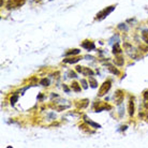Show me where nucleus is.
Masks as SVG:
<instances>
[{
  "label": "nucleus",
  "instance_id": "obj_1",
  "mask_svg": "<svg viewBox=\"0 0 148 148\" xmlns=\"http://www.w3.org/2000/svg\"><path fill=\"white\" fill-rule=\"evenodd\" d=\"M114 9H115V6H109V8H106V9H104L103 11H101V12L97 15V17H96V19H99V20H101V19H103V18H105V17L109 15V14L112 12V11H114Z\"/></svg>",
  "mask_w": 148,
  "mask_h": 148
},
{
  "label": "nucleus",
  "instance_id": "obj_14",
  "mask_svg": "<svg viewBox=\"0 0 148 148\" xmlns=\"http://www.w3.org/2000/svg\"><path fill=\"white\" fill-rule=\"evenodd\" d=\"M114 67H110L109 68V70L112 72V73H114V74H116V75H119V71L117 70V69H113Z\"/></svg>",
  "mask_w": 148,
  "mask_h": 148
},
{
  "label": "nucleus",
  "instance_id": "obj_5",
  "mask_svg": "<svg viewBox=\"0 0 148 148\" xmlns=\"http://www.w3.org/2000/svg\"><path fill=\"white\" fill-rule=\"evenodd\" d=\"M114 98H115V100L117 101V104H119V103L121 102V100L124 99V93H121V91H120V90H118V91H117V93H116V95H115V97H114Z\"/></svg>",
  "mask_w": 148,
  "mask_h": 148
},
{
  "label": "nucleus",
  "instance_id": "obj_2",
  "mask_svg": "<svg viewBox=\"0 0 148 148\" xmlns=\"http://www.w3.org/2000/svg\"><path fill=\"white\" fill-rule=\"evenodd\" d=\"M111 84H112L111 81H106L102 86H101V88H100V90H99V96H100V97L104 96L107 91H109L110 88H111Z\"/></svg>",
  "mask_w": 148,
  "mask_h": 148
},
{
  "label": "nucleus",
  "instance_id": "obj_10",
  "mask_svg": "<svg viewBox=\"0 0 148 148\" xmlns=\"http://www.w3.org/2000/svg\"><path fill=\"white\" fill-rule=\"evenodd\" d=\"M71 87H72V89H73V90H75V91H81V86H79L77 83H73Z\"/></svg>",
  "mask_w": 148,
  "mask_h": 148
},
{
  "label": "nucleus",
  "instance_id": "obj_15",
  "mask_svg": "<svg viewBox=\"0 0 148 148\" xmlns=\"http://www.w3.org/2000/svg\"><path fill=\"white\" fill-rule=\"evenodd\" d=\"M86 122L89 124L90 126H92V127H95V128H100L99 125H97V124H95V122H92V121H90V120H87V119H86Z\"/></svg>",
  "mask_w": 148,
  "mask_h": 148
},
{
  "label": "nucleus",
  "instance_id": "obj_17",
  "mask_svg": "<svg viewBox=\"0 0 148 148\" xmlns=\"http://www.w3.org/2000/svg\"><path fill=\"white\" fill-rule=\"evenodd\" d=\"M41 84H42L43 86H48L49 81H48V79H46V78H43L42 81H41Z\"/></svg>",
  "mask_w": 148,
  "mask_h": 148
},
{
  "label": "nucleus",
  "instance_id": "obj_16",
  "mask_svg": "<svg viewBox=\"0 0 148 148\" xmlns=\"http://www.w3.org/2000/svg\"><path fill=\"white\" fill-rule=\"evenodd\" d=\"M17 100H18V96H13L12 98H11V104H12V105H13V104L15 103Z\"/></svg>",
  "mask_w": 148,
  "mask_h": 148
},
{
  "label": "nucleus",
  "instance_id": "obj_12",
  "mask_svg": "<svg viewBox=\"0 0 148 148\" xmlns=\"http://www.w3.org/2000/svg\"><path fill=\"white\" fill-rule=\"evenodd\" d=\"M144 101H145V106H146V109H148V91L144 92Z\"/></svg>",
  "mask_w": 148,
  "mask_h": 148
},
{
  "label": "nucleus",
  "instance_id": "obj_6",
  "mask_svg": "<svg viewBox=\"0 0 148 148\" xmlns=\"http://www.w3.org/2000/svg\"><path fill=\"white\" fill-rule=\"evenodd\" d=\"M129 114L130 116H133V114H134V103H133L132 100L129 103Z\"/></svg>",
  "mask_w": 148,
  "mask_h": 148
},
{
  "label": "nucleus",
  "instance_id": "obj_11",
  "mask_svg": "<svg viewBox=\"0 0 148 148\" xmlns=\"http://www.w3.org/2000/svg\"><path fill=\"white\" fill-rule=\"evenodd\" d=\"M77 54H79V49H71L70 52H67L66 55L69 56V55H77Z\"/></svg>",
  "mask_w": 148,
  "mask_h": 148
},
{
  "label": "nucleus",
  "instance_id": "obj_9",
  "mask_svg": "<svg viewBox=\"0 0 148 148\" xmlns=\"http://www.w3.org/2000/svg\"><path fill=\"white\" fill-rule=\"evenodd\" d=\"M113 53H114V54H120V53H121V48H120V46H119L118 43H116V44H115Z\"/></svg>",
  "mask_w": 148,
  "mask_h": 148
},
{
  "label": "nucleus",
  "instance_id": "obj_13",
  "mask_svg": "<svg viewBox=\"0 0 148 148\" xmlns=\"http://www.w3.org/2000/svg\"><path fill=\"white\" fill-rule=\"evenodd\" d=\"M79 59L78 58H74V59H64V62H68V63H74V62H77Z\"/></svg>",
  "mask_w": 148,
  "mask_h": 148
},
{
  "label": "nucleus",
  "instance_id": "obj_7",
  "mask_svg": "<svg viewBox=\"0 0 148 148\" xmlns=\"http://www.w3.org/2000/svg\"><path fill=\"white\" fill-rule=\"evenodd\" d=\"M142 38H143V40L145 41L147 44H148V30L146 29V30H143V32H142Z\"/></svg>",
  "mask_w": 148,
  "mask_h": 148
},
{
  "label": "nucleus",
  "instance_id": "obj_18",
  "mask_svg": "<svg viewBox=\"0 0 148 148\" xmlns=\"http://www.w3.org/2000/svg\"><path fill=\"white\" fill-rule=\"evenodd\" d=\"M81 82H82V84H83V87H84L85 89L88 87V86H87V83H86V81H85V79H82Z\"/></svg>",
  "mask_w": 148,
  "mask_h": 148
},
{
  "label": "nucleus",
  "instance_id": "obj_20",
  "mask_svg": "<svg viewBox=\"0 0 148 148\" xmlns=\"http://www.w3.org/2000/svg\"><path fill=\"white\" fill-rule=\"evenodd\" d=\"M34 1H40V0H34Z\"/></svg>",
  "mask_w": 148,
  "mask_h": 148
},
{
  "label": "nucleus",
  "instance_id": "obj_3",
  "mask_svg": "<svg viewBox=\"0 0 148 148\" xmlns=\"http://www.w3.org/2000/svg\"><path fill=\"white\" fill-rule=\"evenodd\" d=\"M76 71L77 72H81V73H83L84 75H93V72L89 69V68H85V67H76Z\"/></svg>",
  "mask_w": 148,
  "mask_h": 148
},
{
  "label": "nucleus",
  "instance_id": "obj_19",
  "mask_svg": "<svg viewBox=\"0 0 148 148\" xmlns=\"http://www.w3.org/2000/svg\"><path fill=\"white\" fill-rule=\"evenodd\" d=\"M70 75H71V76L70 77H76V75H75V73H74V72H70V73H69Z\"/></svg>",
  "mask_w": 148,
  "mask_h": 148
},
{
  "label": "nucleus",
  "instance_id": "obj_8",
  "mask_svg": "<svg viewBox=\"0 0 148 148\" xmlns=\"http://www.w3.org/2000/svg\"><path fill=\"white\" fill-rule=\"evenodd\" d=\"M89 83H90V85H91L92 88H96L97 85H98V84H97V82H96V79L93 77H91V75L89 76Z\"/></svg>",
  "mask_w": 148,
  "mask_h": 148
},
{
  "label": "nucleus",
  "instance_id": "obj_4",
  "mask_svg": "<svg viewBox=\"0 0 148 148\" xmlns=\"http://www.w3.org/2000/svg\"><path fill=\"white\" fill-rule=\"evenodd\" d=\"M82 45H83V47H85L86 49H88V50L95 49V47H96L95 43H92V42H89V41H85V42L83 43Z\"/></svg>",
  "mask_w": 148,
  "mask_h": 148
}]
</instances>
